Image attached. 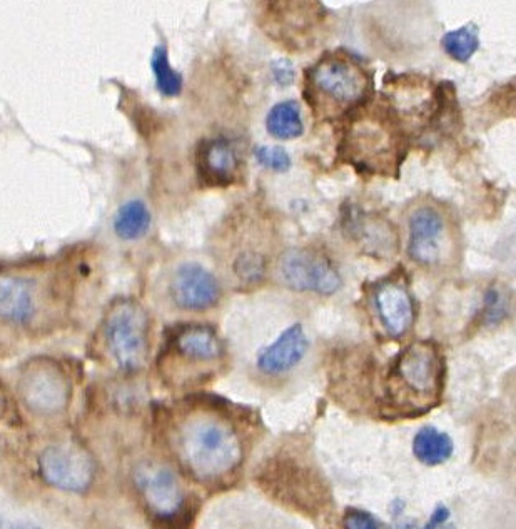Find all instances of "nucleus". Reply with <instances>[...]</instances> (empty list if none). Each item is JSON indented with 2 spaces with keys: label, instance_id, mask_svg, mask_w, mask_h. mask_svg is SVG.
Wrapping results in <instances>:
<instances>
[{
  "label": "nucleus",
  "instance_id": "393cba45",
  "mask_svg": "<svg viewBox=\"0 0 516 529\" xmlns=\"http://www.w3.org/2000/svg\"><path fill=\"white\" fill-rule=\"evenodd\" d=\"M511 311V296L501 284H490L481 299L480 318L485 326L503 323Z\"/></svg>",
  "mask_w": 516,
  "mask_h": 529
},
{
  "label": "nucleus",
  "instance_id": "5701e85b",
  "mask_svg": "<svg viewBox=\"0 0 516 529\" xmlns=\"http://www.w3.org/2000/svg\"><path fill=\"white\" fill-rule=\"evenodd\" d=\"M441 47L446 56L451 57L453 61L465 64L475 56L480 47L478 29L473 24H468V26L458 27L455 31L446 32L441 39Z\"/></svg>",
  "mask_w": 516,
  "mask_h": 529
},
{
  "label": "nucleus",
  "instance_id": "9b49d317",
  "mask_svg": "<svg viewBox=\"0 0 516 529\" xmlns=\"http://www.w3.org/2000/svg\"><path fill=\"white\" fill-rule=\"evenodd\" d=\"M24 403L39 414H57L66 409L71 384L54 361L36 359L27 364L19 381Z\"/></svg>",
  "mask_w": 516,
  "mask_h": 529
},
{
  "label": "nucleus",
  "instance_id": "a878e982",
  "mask_svg": "<svg viewBox=\"0 0 516 529\" xmlns=\"http://www.w3.org/2000/svg\"><path fill=\"white\" fill-rule=\"evenodd\" d=\"M254 159L258 161L259 166L274 172L289 171V167L293 164L288 151L281 146L254 147Z\"/></svg>",
  "mask_w": 516,
  "mask_h": 529
},
{
  "label": "nucleus",
  "instance_id": "aec40b11",
  "mask_svg": "<svg viewBox=\"0 0 516 529\" xmlns=\"http://www.w3.org/2000/svg\"><path fill=\"white\" fill-rule=\"evenodd\" d=\"M266 131L279 141H293L304 134L303 112L298 101L288 99L271 107L266 116Z\"/></svg>",
  "mask_w": 516,
  "mask_h": 529
},
{
  "label": "nucleus",
  "instance_id": "7c9ffc66",
  "mask_svg": "<svg viewBox=\"0 0 516 529\" xmlns=\"http://www.w3.org/2000/svg\"><path fill=\"white\" fill-rule=\"evenodd\" d=\"M450 514V509L446 508L445 504H438L423 529H440L450 519Z\"/></svg>",
  "mask_w": 516,
  "mask_h": 529
},
{
  "label": "nucleus",
  "instance_id": "6ab92c4d",
  "mask_svg": "<svg viewBox=\"0 0 516 529\" xmlns=\"http://www.w3.org/2000/svg\"><path fill=\"white\" fill-rule=\"evenodd\" d=\"M269 256L263 247L241 237V244L233 247L229 259V273L243 288H253L263 283L268 274Z\"/></svg>",
  "mask_w": 516,
  "mask_h": 529
},
{
  "label": "nucleus",
  "instance_id": "20e7f679",
  "mask_svg": "<svg viewBox=\"0 0 516 529\" xmlns=\"http://www.w3.org/2000/svg\"><path fill=\"white\" fill-rule=\"evenodd\" d=\"M445 374V358L435 343H411L398 354L391 368L388 381L391 403L403 413H425L438 403Z\"/></svg>",
  "mask_w": 516,
  "mask_h": 529
},
{
  "label": "nucleus",
  "instance_id": "f3484780",
  "mask_svg": "<svg viewBox=\"0 0 516 529\" xmlns=\"http://www.w3.org/2000/svg\"><path fill=\"white\" fill-rule=\"evenodd\" d=\"M308 349L309 339L303 324H293L284 329L276 341L259 351L256 368L268 378H279L299 366Z\"/></svg>",
  "mask_w": 516,
  "mask_h": 529
},
{
  "label": "nucleus",
  "instance_id": "473e14b6",
  "mask_svg": "<svg viewBox=\"0 0 516 529\" xmlns=\"http://www.w3.org/2000/svg\"><path fill=\"white\" fill-rule=\"evenodd\" d=\"M11 529H41L39 526H36V524L32 523H17L12 526Z\"/></svg>",
  "mask_w": 516,
  "mask_h": 529
},
{
  "label": "nucleus",
  "instance_id": "dca6fc26",
  "mask_svg": "<svg viewBox=\"0 0 516 529\" xmlns=\"http://www.w3.org/2000/svg\"><path fill=\"white\" fill-rule=\"evenodd\" d=\"M198 176L206 186L228 187L238 182L243 169L238 147L226 137L201 142L196 154Z\"/></svg>",
  "mask_w": 516,
  "mask_h": 529
},
{
  "label": "nucleus",
  "instance_id": "f257e3e1",
  "mask_svg": "<svg viewBox=\"0 0 516 529\" xmlns=\"http://www.w3.org/2000/svg\"><path fill=\"white\" fill-rule=\"evenodd\" d=\"M172 446L179 463L201 483L223 481L243 463V439L238 429L208 411L181 419L174 428Z\"/></svg>",
  "mask_w": 516,
  "mask_h": 529
},
{
  "label": "nucleus",
  "instance_id": "2f4dec72",
  "mask_svg": "<svg viewBox=\"0 0 516 529\" xmlns=\"http://www.w3.org/2000/svg\"><path fill=\"white\" fill-rule=\"evenodd\" d=\"M396 529H421L415 521H405V523L398 524Z\"/></svg>",
  "mask_w": 516,
  "mask_h": 529
},
{
  "label": "nucleus",
  "instance_id": "4468645a",
  "mask_svg": "<svg viewBox=\"0 0 516 529\" xmlns=\"http://www.w3.org/2000/svg\"><path fill=\"white\" fill-rule=\"evenodd\" d=\"M167 356L189 368H208L224 358V344L211 326L186 324L174 329L167 341Z\"/></svg>",
  "mask_w": 516,
  "mask_h": 529
},
{
  "label": "nucleus",
  "instance_id": "0eeeda50",
  "mask_svg": "<svg viewBox=\"0 0 516 529\" xmlns=\"http://www.w3.org/2000/svg\"><path fill=\"white\" fill-rule=\"evenodd\" d=\"M134 483L154 521L164 526L188 521L186 491L171 468L157 463L142 464L134 473Z\"/></svg>",
  "mask_w": 516,
  "mask_h": 529
},
{
  "label": "nucleus",
  "instance_id": "1a4fd4ad",
  "mask_svg": "<svg viewBox=\"0 0 516 529\" xmlns=\"http://www.w3.org/2000/svg\"><path fill=\"white\" fill-rule=\"evenodd\" d=\"M37 466L42 481L64 493H86L96 476L91 454L72 441L47 446L39 456Z\"/></svg>",
  "mask_w": 516,
  "mask_h": 529
},
{
  "label": "nucleus",
  "instance_id": "4be33fe9",
  "mask_svg": "<svg viewBox=\"0 0 516 529\" xmlns=\"http://www.w3.org/2000/svg\"><path fill=\"white\" fill-rule=\"evenodd\" d=\"M151 212L144 202L132 199L122 204L114 216V232L122 241H137L146 236L151 227Z\"/></svg>",
  "mask_w": 516,
  "mask_h": 529
},
{
  "label": "nucleus",
  "instance_id": "a211bd4d",
  "mask_svg": "<svg viewBox=\"0 0 516 529\" xmlns=\"http://www.w3.org/2000/svg\"><path fill=\"white\" fill-rule=\"evenodd\" d=\"M350 236L373 256H390L396 252V234L390 222L365 212L353 211L346 221Z\"/></svg>",
  "mask_w": 516,
  "mask_h": 529
},
{
  "label": "nucleus",
  "instance_id": "b1692460",
  "mask_svg": "<svg viewBox=\"0 0 516 529\" xmlns=\"http://www.w3.org/2000/svg\"><path fill=\"white\" fill-rule=\"evenodd\" d=\"M151 69L156 79L157 91L164 97H178L183 92V77L174 71L167 56L166 46H157L152 52Z\"/></svg>",
  "mask_w": 516,
  "mask_h": 529
},
{
  "label": "nucleus",
  "instance_id": "2eb2a0df",
  "mask_svg": "<svg viewBox=\"0 0 516 529\" xmlns=\"http://www.w3.org/2000/svg\"><path fill=\"white\" fill-rule=\"evenodd\" d=\"M373 308L390 338H403L415 321V304L400 279H385L373 289Z\"/></svg>",
  "mask_w": 516,
  "mask_h": 529
},
{
  "label": "nucleus",
  "instance_id": "bb28decb",
  "mask_svg": "<svg viewBox=\"0 0 516 529\" xmlns=\"http://www.w3.org/2000/svg\"><path fill=\"white\" fill-rule=\"evenodd\" d=\"M343 529H386L380 519L370 511L348 508L343 514Z\"/></svg>",
  "mask_w": 516,
  "mask_h": 529
},
{
  "label": "nucleus",
  "instance_id": "9d476101",
  "mask_svg": "<svg viewBox=\"0 0 516 529\" xmlns=\"http://www.w3.org/2000/svg\"><path fill=\"white\" fill-rule=\"evenodd\" d=\"M259 481L271 493L284 501H291L298 508H316L323 503V481L313 468L298 459H271L264 466Z\"/></svg>",
  "mask_w": 516,
  "mask_h": 529
},
{
  "label": "nucleus",
  "instance_id": "6e6552de",
  "mask_svg": "<svg viewBox=\"0 0 516 529\" xmlns=\"http://www.w3.org/2000/svg\"><path fill=\"white\" fill-rule=\"evenodd\" d=\"M278 276L286 288L296 293L333 296L343 279L329 257L313 247H289L279 256Z\"/></svg>",
  "mask_w": 516,
  "mask_h": 529
},
{
  "label": "nucleus",
  "instance_id": "ddd939ff",
  "mask_svg": "<svg viewBox=\"0 0 516 529\" xmlns=\"http://www.w3.org/2000/svg\"><path fill=\"white\" fill-rule=\"evenodd\" d=\"M36 274L4 273L0 279V316L16 328H29L41 311L42 299L54 288H44Z\"/></svg>",
  "mask_w": 516,
  "mask_h": 529
},
{
  "label": "nucleus",
  "instance_id": "7ed1b4c3",
  "mask_svg": "<svg viewBox=\"0 0 516 529\" xmlns=\"http://www.w3.org/2000/svg\"><path fill=\"white\" fill-rule=\"evenodd\" d=\"M306 99L319 116L351 114L365 106L371 94L370 72L344 54H326L306 71Z\"/></svg>",
  "mask_w": 516,
  "mask_h": 529
},
{
  "label": "nucleus",
  "instance_id": "39448f33",
  "mask_svg": "<svg viewBox=\"0 0 516 529\" xmlns=\"http://www.w3.org/2000/svg\"><path fill=\"white\" fill-rule=\"evenodd\" d=\"M107 356L122 373L146 366L151 348V319L136 299H117L107 309L101 326Z\"/></svg>",
  "mask_w": 516,
  "mask_h": 529
},
{
  "label": "nucleus",
  "instance_id": "c756f323",
  "mask_svg": "<svg viewBox=\"0 0 516 529\" xmlns=\"http://www.w3.org/2000/svg\"><path fill=\"white\" fill-rule=\"evenodd\" d=\"M501 259L506 262L513 271H516V227L515 231L506 236L505 242L501 244Z\"/></svg>",
  "mask_w": 516,
  "mask_h": 529
},
{
  "label": "nucleus",
  "instance_id": "c85d7f7f",
  "mask_svg": "<svg viewBox=\"0 0 516 529\" xmlns=\"http://www.w3.org/2000/svg\"><path fill=\"white\" fill-rule=\"evenodd\" d=\"M491 101L503 111L516 114V77L506 82L505 86H501V89L493 94Z\"/></svg>",
  "mask_w": 516,
  "mask_h": 529
},
{
  "label": "nucleus",
  "instance_id": "423d86ee",
  "mask_svg": "<svg viewBox=\"0 0 516 529\" xmlns=\"http://www.w3.org/2000/svg\"><path fill=\"white\" fill-rule=\"evenodd\" d=\"M460 234L450 212L435 202H421L408 216V256L423 269H445L456 262Z\"/></svg>",
  "mask_w": 516,
  "mask_h": 529
},
{
  "label": "nucleus",
  "instance_id": "f8f14e48",
  "mask_svg": "<svg viewBox=\"0 0 516 529\" xmlns=\"http://www.w3.org/2000/svg\"><path fill=\"white\" fill-rule=\"evenodd\" d=\"M167 294L172 304L188 313H204L221 301V283L204 264L198 261L179 262L172 271Z\"/></svg>",
  "mask_w": 516,
  "mask_h": 529
},
{
  "label": "nucleus",
  "instance_id": "cd10ccee",
  "mask_svg": "<svg viewBox=\"0 0 516 529\" xmlns=\"http://www.w3.org/2000/svg\"><path fill=\"white\" fill-rule=\"evenodd\" d=\"M269 69H271L274 84H278L279 87L291 86L296 79V69H294L293 62L288 59H276L271 62Z\"/></svg>",
  "mask_w": 516,
  "mask_h": 529
},
{
  "label": "nucleus",
  "instance_id": "412c9836",
  "mask_svg": "<svg viewBox=\"0 0 516 529\" xmlns=\"http://www.w3.org/2000/svg\"><path fill=\"white\" fill-rule=\"evenodd\" d=\"M455 451L453 439L435 426H425L413 439V454L426 466H438L451 458Z\"/></svg>",
  "mask_w": 516,
  "mask_h": 529
},
{
  "label": "nucleus",
  "instance_id": "f03ea898",
  "mask_svg": "<svg viewBox=\"0 0 516 529\" xmlns=\"http://www.w3.org/2000/svg\"><path fill=\"white\" fill-rule=\"evenodd\" d=\"M358 171L393 176L406 156V131L385 101L351 112L339 147Z\"/></svg>",
  "mask_w": 516,
  "mask_h": 529
}]
</instances>
